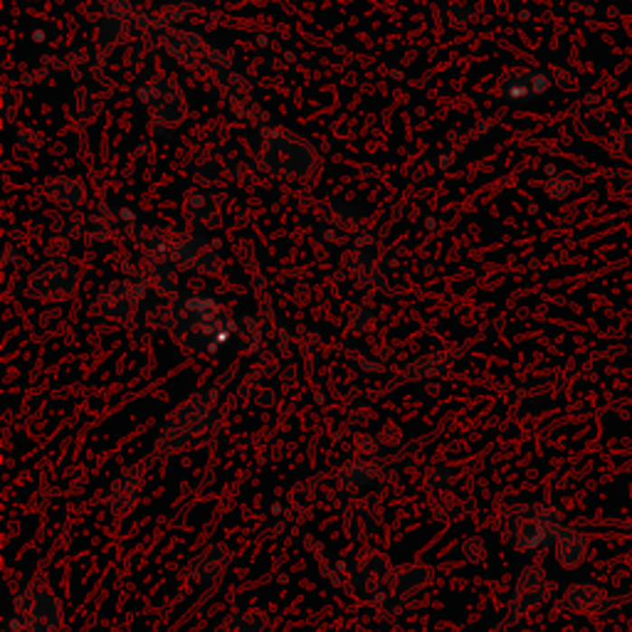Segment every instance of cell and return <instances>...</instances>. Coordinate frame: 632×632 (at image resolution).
Listing matches in <instances>:
<instances>
[{"instance_id":"7c38bea8","label":"cell","mask_w":632,"mask_h":632,"mask_svg":"<svg viewBox=\"0 0 632 632\" xmlns=\"http://www.w3.org/2000/svg\"><path fill=\"white\" fill-rule=\"evenodd\" d=\"M462 551L467 553L469 561H482L486 553V543L482 539H467L465 541V546H462Z\"/></svg>"},{"instance_id":"3957f363","label":"cell","mask_w":632,"mask_h":632,"mask_svg":"<svg viewBox=\"0 0 632 632\" xmlns=\"http://www.w3.org/2000/svg\"><path fill=\"white\" fill-rule=\"evenodd\" d=\"M549 598V578L541 569H526L516 580L512 600H509V623L522 620L524 615L536 610Z\"/></svg>"},{"instance_id":"6da1fadb","label":"cell","mask_w":632,"mask_h":632,"mask_svg":"<svg viewBox=\"0 0 632 632\" xmlns=\"http://www.w3.org/2000/svg\"><path fill=\"white\" fill-rule=\"evenodd\" d=\"M561 532H563V526H561L559 509H553L551 505H529L526 519H524L514 543L522 551H539L546 546H556Z\"/></svg>"},{"instance_id":"9a60e30c","label":"cell","mask_w":632,"mask_h":632,"mask_svg":"<svg viewBox=\"0 0 632 632\" xmlns=\"http://www.w3.org/2000/svg\"><path fill=\"white\" fill-rule=\"evenodd\" d=\"M398 632H410V630H398Z\"/></svg>"},{"instance_id":"52a82bcc","label":"cell","mask_w":632,"mask_h":632,"mask_svg":"<svg viewBox=\"0 0 632 632\" xmlns=\"http://www.w3.org/2000/svg\"><path fill=\"white\" fill-rule=\"evenodd\" d=\"M138 492H141V469L134 467L124 472V475L114 482L109 492V506L114 514L128 512L131 506L137 505Z\"/></svg>"},{"instance_id":"277c9868","label":"cell","mask_w":632,"mask_h":632,"mask_svg":"<svg viewBox=\"0 0 632 632\" xmlns=\"http://www.w3.org/2000/svg\"><path fill=\"white\" fill-rule=\"evenodd\" d=\"M62 608L50 590H37L25 613V632H57Z\"/></svg>"},{"instance_id":"ba28073f","label":"cell","mask_w":632,"mask_h":632,"mask_svg":"<svg viewBox=\"0 0 632 632\" xmlns=\"http://www.w3.org/2000/svg\"><path fill=\"white\" fill-rule=\"evenodd\" d=\"M588 539L580 532H561L559 541H556V559L561 566L566 569H576L580 561L586 559Z\"/></svg>"},{"instance_id":"9c48e42d","label":"cell","mask_w":632,"mask_h":632,"mask_svg":"<svg viewBox=\"0 0 632 632\" xmlns=\"http://www.w3.org/2000/svg\"><path fill=\"white\" fill-rule=\"evenodd\" d=\"M432 578V571L428 566H405L393 576V586H391V593L398 598L412 596L415 590H420L428 580Z\"/></svg>"},{"instance_id":"4fadbf2b","label":"cell","mask_w":632,"mask_h":632,"mask_svg":"<svg viewBox=\"0 0 632 632\" xmlns=\"http://www.w3.org/2000/svg\"><path fill=\"white\" fill-rule=\"evenodd\" d=\"M452 509H455V505H452V499H449V496H442V495L435 496V502H432V512H435L438 519H448L449 514H452Z\"/></svg>"},{"instance_id":"8992f818","label":"cell","mask_w":632,"mask_h":632,"mask_svg":"<svg viewBox=\"0 0 632 632\" xmlns=\"http://www.w3.org/2000/svg\"><path fill=\"white\" fill-rule=\"evenodd\" d=\"M228 563H230V553H228V549L225 546H211V549H205L198 556V559L193 561V569H191V573H193V578L198 580V583H212L215 578H221L222 576V571L228 569Z\"/></svg>"},{"instance_id":"8fae6325","label":"cell","mask_w":632,"mask_h":632,"mask_svg":"<svg viewBox=\"0 0 632 632\" xmlns=\"http://www.w3.org/2000/svg\"><path fill=\"white\" fill-rule=\"evenodd\" d=\"M218 632H267V620L257 613H238L228 618Z\"/></svg>"},{"instance_id":"5b68a950","label":"cell","mask_w":632,"mask_h":632,"mask_svg":"<svg viewBox=\"0 0 632 632\" xmlns=\"http://www.w3.org/2000/svg\"><path fill=\"white\" fill-rule=\"evenodd\" d=\"M613 596L598 586H573L566 593V598L561 600V605L569 610V613L578 615H598L605 613L608 608H613Z\"/></svg>"},{"instance_id":"7a4b0ae2","label":"cell","mask_w":632,"mask_h":632,"mask_svg":"<svg viewBox=\"0 0 632 632\" xmlns=\"http://www.w3.org/2000/svg\"><path fill=\"white\" fill-rule=\"evenodd\" d=\"M393 571L388 566V561L378 553V551H366L361 553L358 561L354 563V588H358V596L371 598L381 596L385 590H391L393 586Z\"/></svg>"},{"instance_id":"30bf717a","label":"cell","mask_w":632,"mask_h":632,"mask_svg":"<svg viewBox=\"0 0 632 632\" xmlns=\"http://www.w3.org/2000/svg\"><path fill=\"white\" fill-rule=\"evenodd\" d=\"M378 475L376 465H366V462H351V465H344V469L339 472V479L348 486H363L368 482H373Z\"/></svg>"},{"instance_id":"5bb4252c","label":"cell","mask_w":632,"mask_h":632,"mask_svg":"<svg viewBox=\"0 0 632 632\" xmlns=\"http://www.w3.org/2000/svg\"><path fill=\"white\" fill-rule=\"evenodd\" d=\"M452 476L448 475V469H432L430 476H428V486H435V489H442L448 485Z\"/></svg>"}]
</instances>
